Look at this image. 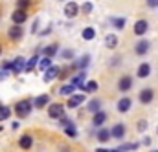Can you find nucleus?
<instances>
[{"label":"nucleus","instance_id":"nucleus-1","mask_svg":"<svg viewBox=\"0 0 158 152\" xmlns=\"http://www.w3.org/2000/svg\"><path fill=\"white\" fill-rule=\"evenodd\" d=\"M31 106H33V103L30 101V99H22V101H19L17 105H15V114L17 117H28L30 112H31Z\"/></svg>","mask_w":158,"mask_h":152},{"label":"nucleus","instance_id":"nucleus-2","mask_svg":"<svg viewBox=\"0 0 158 152\" xmlns=\"http://www.w3.org/2000/svg\"><path fill=\"white\" fill-rule=\"evenodd\" d=\"M48 115H50L52 119H61V117L64 115V106H63L61 103H53V105H50V108H48Z\"/></svg>","mask_w":158,"mask_h":152},{"label":"nucleus","instance_id":"nucleus-3","mask_svg":"<svg viewBox=\"0 0 158 152\" xmlns=\"http://www.w3.org/2000/svg\"><path fill=\"white\" fill-rule=\"evenodd\" d=\"M7 35L11 40H20L22 35H24V30H22V26L20 24H13L9 30H7Z\"/></svg>","mask_w":158,"mask_h":152},{"label":"nucleus","instance_id":"nucleus-4","mask_svg":"<svg viewBox=\"0 0 158 152\" xmlns=\"http://www.w3.org/2000/svg\"><path fill=\"white\" fill-rule=\"evenodd\" d=\"M61 75V68L59 66H50L46 72H44V82H52L53 79H57V77Z\"/></svg>","mask_w":158,"mask_h":152},{"label":"nucleus","instance_id":"nucleus-5","mask_svg":"<svg viewBox=\"0 0 158 152\" xmlns=\"http://www.w3.org/2000/svg\"><path fill=\"white\" fill-rule=\"evenodd\" d=\"M24 66H26V61H24L22 57H17L15 61H11V72H13L15 75L22 74V72H24Z\"/></svg>","mask_w":158,"mask_h":152},{"label":"nucleus","instance_id":"nucleus-6","mask_svg":"<svg viewBox=\"0 0 158 152\" xmlns=\"http://www.w3.org/2000/svg\"><path fill=\"white\" fill-rule=\"evenodd\" d=\"M79 11H81V6H77L76 2H68V4H66V7H64V15H66L68 18L77 17Z\"/></svg>","mask_w":158,"mask_h":152},{"label":"nucleus","instance_id":"nucleus-7","mask_svg":"<svg viewBox=\"0 0 158 152\" xmlns=\"http://www.w3.org/2000/svg\"><path fill=\"white\" fill-rule=\"evenodd\" d=\"M11 18H13V24H24L26 18H28V13H26L24 9H19V7H17V9L13 11Z\"/></svg>","mask_w":158,"mask_h":152},{"label":"nucleus","instance_id":"nucleus-8","mask_svg":"<svg viewBox=\"0 0 158 152\" xmlns=\"http://www.w3.org/2000/svg\"><path fill=\"white\" fill-rule=\"evenodd\" d=\"M149 48H151V42L145 40V38H142V40H138V44L134 46V51H136V55H145V53L149 51Z\"/></svg>","mask_w":158,"mask_h":152},{"label":"nucleus","instance_id":"nucleus-9","mask_svg":"<svg viewBox=\"0 0 158 152\" xmlns=\"http://www.w3.org/2000/svg\"><path fill=\"white\" fill-rule=\"evenodd\" d=\"M138 99H140V103H143V105H149V103L155 99V92H153L151 88H145V90H142V92H140Z\"/></svg>","mask_w":158,"mask_h":152},{"label":"nucleus","instance_id":"nucleus-10","mask_svg":"<svg viewBox=\"0 0 158 152\" xmlns=\"http://www.w3.org/2000/svg\"><path fill=\"white\" fill-rule=\"evenodd\" d=\"M147 30H149V22H147V20H138V22L134 24V33H136V35H140V37H142V35H145V33H147Z\"/></svg>","mask_w":158,"mask_h":152},{"label":"nucleus","instance_id":"nucleus-11","mask_svg":"<svg viewBox=\"0 0 158 152\" xmlns=\"http://www.w3.org/2000/svg\"><path fill=\"white\" fill-rule=\"evenodd\" d=\"M131 106H132L131 97H121V99L118 101V112H121V114L129 112V110H131Z\"/></svg>","mask_w":158,"mask_h":152},{"label":"nucleus","instance_id":"nucleus-12","mask_svg":"<svg viewBox=\"0 0 158 152\" xmlns=\"http://www.w3.org/2000/svg\"><path fill=\"white\" fill-rule=\"evenodd\" d=\"M118 88L121 90V92L131 90V88H132V77L131 75H123L121 79H119V82H118Z\"/></svg>","mask_w":158,"mask_h":152},{"label":"nucleus","instance_id":"nucleus-13","mask_svg":"<svg viewBox=\"0 0 158 152\" xmlns=\"http://www.w3.org/2000/svg\"><path fill=\"white\" fill-rule=\"evenodd\" d=\"M83 101H85V95H83V94H72V97L68 99L66 106H68V108H76V106H79Z\"/></svg>","mask_w":158,"mask_h":152},{"label":"nucleus","instance_id":"nucleus-14","mask_svg":"<svg viewBox=\"0 0 158 152\" xmlns=\"http://www.w3.org/2000/svg\"><path fill=\"white\" fill-rule=\"evenodd\" d=\"M110 134H112V138H116V139H123V136H125V125H114L112 126V130H110Z\"/></svg>","mask_w":158,"mask_h":152},{"label":"nucleus","instance_id":"nucleus-15","mask_svg":"<svg viewBox=\"0 0 158 152\" xmlns=\"http://www.w3.org/2000/svg\"><path fill=\"white\" fill-rule=\"evenodd\" d=\"M19 145H20V149L28 150V149H31V145H33V138H31L30 134H24V136L19 139Z\"/></svg>","mask_w":158,"mask_h":152},{"label":"nucleus","instance_id":"nucleus-16","mask_svg":"<svg viewBox=\"0 0 158 152\" xmlns=\"http://www.w3.org/2000/svg\"><path fill=\"white\" fill-rule=\"evenodd\" d=\"M48 103H50V95H48V94H42V95H39V97H35L33 106H35V108H44Z\"/></svg>","mask_w":158,"mask_h":152},{"label":"nucleus","instance_id":"nucleus-17","mask_svg":"<svg viewBox=\"0 0 158 152\" xmlns=\"http://www.w3.org/2000/svg\"><path fill=\"white\" fill-rule=\"evenodd\" d=\"M105 121H107V114L99 110V112H96V114H94L92 125H94V126H103V123H105Z\"/></svg>","mask_w":158,"mask_h":152},{"label":"nucleus","instance_id":"nucleus-18","mask_svg":"<svg viewBox=\"0 0 158 152\" xmlns=\"http://www.w3.org/2000/svg\"><path fill=\"white\" fill-rule=\"evenodd\" d=\"M99 110H101V101H99V99H92V101L86 105V112L96 114V112H99Z\"/></svg>","mask_w":158,"mask_h":152},{"label":"nucleus","instance_id":"nucleus-19","mask_svg":"<svg viewBox=\"0 0 158 152\" xmlns=\"http://www.w3.org/2000/svg\"><path fill=\"white\" fill-rule=\"evenodd\" d=\"M57 51H59V46H57V44H50V46L42 48L44 57H53V55H57Z\"/></svg>","mask_w":158,"mask_h":152},{"label":"nucleus","instance_id":"nucleus-20","mask_svg":"<svg viewBox=\"0 0 158 152\" xmlns=\"http://www.w3.org/2000/svg\"><path fill=\"white\" fill-rule=\"evenodd\" d=\"M110 136H112V134H110V130H107V128H101V126H99V130H98V139H99L101 143H107V141L110 139Z\"/></svg>","mask_w":158,"mask_h":152},{"label":"nucleus","instance_id":"nucleus-21","mask_svg":"<svg viewBox=\"0 0 158 152\" xmlns=\"http://www.w3.org/2000/svg\"><path fill=\"white\" fill-rule=\"evenodd\" d=\"M149 74H151V66H149L147 62H143V64H140V66H138V77H140V79L149 77Z\"/></svg>","mask_w":158,"mask_h":152},{"label":"nucleus","instance_id":"nucleus-22","mask_svg":"<svg viewBox=\"0 0 158 152\" xmlns=\"http://www.w3.org/2000/svg\"><path fill=\"white\" fill-rule=\"evenodd\" d=\"M37 64H39V55H33V57H31V59L26 62V66H24V72H33Z\"/></svg>","mask_w":158,"mask_h":152},{"label":"nucleus","instance_id":"nucleus-23","mask_svg":"<svg viewBox=\"0 0 158 152\" xmlns=\"http://www.w3.org/2000/svg\"><path fill=\"white\" fill-rule=\"evenodd\" d=\"M50 66H52V57H42V59H39V64H37V68H39L40 72H46Z\"/></svg>","mask_w":158,"mask_h":152},{"label":"nucleus","instance_id":"nucleus-24","mask_svg":"<svg viewBox=\"0 0 158 152\" xmlns=\"http://www.w3.org/2000/svg\"><path fill=\"white\" fill-rule=\"evenodd\" d=\"M88 64H90V55H85V57H81L77 62H76L74 68H77V70H86Z\"/></svg>","mask_w":158,"mask_h":152},{"label":"nucleus","instance_id":"nucleus-25","mask_svg":"<svg viewBox=\"0 0 158 152\" xmlns=\"http://www.w3.org/2000/svg\"><path fill=\"white\" fill-rule=\"evenodd\" d=\"M105 44H107V48L114 50V48L118 46V37H116V35H107V37H105Z\"/></svg>","mask_w":158,"mask_h":152},{"label":"nucleus","instance_id":"nucleus-26","mask_svg":"<svg viewBox=\"0 0 158 152\" xmlns=\"http://www.w3.org/2000/svg\"><path fill=\"white\" fill-rule=\"evenodd\" d=\"M76 88H77V86H74V84L70 82V84H66V86L61 88V95H72V94L76 92Z\"/></svg>","mask_w":158,"mask_h":152},{"label":"nucleus","instance_id":"nucleus-27","mask_svg":"<svg viewBox=\"0 0 158 152\" xmlns=\"http://www.w3.org/2000/svg\"><path fill=\"white\" fill-rule=\"evenodd\" d=\"M94 37H96L94 28H85V30H83V38H85V40H92Z\"/></svg>","mask_w":158,"mask_h":152},{"label":"nucleus","instance_id":"nucleus-28","mask_svg":"<svg viewBox=\"0 0 158 152\" xmlns=\"http://www.w3.org/2000/svg\"><path fill=\"white\" fill-rule=\"evenodd\" d=\"M92 9H94V4H92V2H85V4L81 6V13H85V15H90Z\"/></svg>","mask_w":158,"mask_h":152},{"label":"nucleus","instance_id":"nucleus-29","mask_svg":"<svg viewBox=\"0 0 158 152\" xmlns=\"http://www.w3.org/2000/svg\"><path fill=\"white\" fill-rule=\"evenodd\" d=\"M138 147H140L138 143H127V145H121V147H119V150H121V152H129V150H136Z\"/></svg>","mask_w":158,"mask_h":152},{"label":"nucleus","instance_id":"nucleus-30","mask_svg":"<svg viewBox=\"0 0 158 152\" xmlns=\"http://www.w3.org/2000/svg\"><path fill=\"white\" fill-rule=\"evenodd\" d=\"M64 132L70 136V138H76L77 136V130H76V126H74V123H70L68 126H64Z\"/></svg>","mask_w":158,"mask_h":152},{"label":"nucleus","instance_id":"nucleus-31","mask_svg":"<svg viewBox=\"0 0 158 152\" xmlns=\"http://www.w3.org/2000/svg\"><path fill=\"white\" fill-rule=\"evenodd\" d=\"M9 115H11V110H9L7 106H2V108H0V123H2V121H6Z\"/></svg>","mask_w":158,"mask_h":152},{"label":"nucleus","instance_id":"nucleus-32","mask_svg":"<svg viewBox=\"0 0 158 152\" xmlns=\"http://www.w3.org/2000/svg\"><path fill=\"white\" fill-rule=\"evenodd\" d=\"M110 22H112V26L118 28V30H123V28H125V18H112Z\"/></svg>","mask_w":158,"mask_h":152},{"label":"nucleus","instance_id":"nucleus-33","mask_svg":"<svg viewBox=\"0 0 158 152\" xmlns=\"http://www.w3.org/2000/svg\"><path fill=\"white\" fill-rule=\"evenodd\" d=\"M30 6H31V0H17V7L19 9H24L26 11Z\"/></svg>","mask_w":158,"mask_h":152},{"label":"nucleus","instance_id":"nucleus-34","mask_svg":"<svg viewBox=\"0 0 158 152\" xmlns=\"http://www.w3.org/2000/svg\"><path fill=\"white\" fill-rule=\"evenodd\" d=\"M96 90H98V82H96V81H88L85 92H96Z\"/></svg>","mask_w":158,"mask_h":152},{"label":"nucleus","instance_id":"nucleus-35","mask_svg":"<svg viewBox=\"0 0 158 152\" xmlns=\"http://www.w3.org/2000/svg\"><path fill=\"white\" fill-rule=\"evenodd\" d=\"M136 128H138V132L147 130V121H145V119H140V121H138V125H136Z\"/></svg>","mask_w":158,"mask_h":152},{"label":"nucleus","instance_id":"nucleus-36","mask_svg":"<svg viewBox=\"0 0 158 152\" xmlns=\"http://www.w3.org/2000/svg\"><path fill=\"white\" fill-rule=\"evenodd\" d=\"M61 57H63V59H66V61H68V59H74V51H72V50H63Z\"/></svg>","mask_w":158,"mask_h":152},{"label":"nucleus","instance_id":"nucleus-37","mask_svg":"<svg viewBox=\"0 0 158 152\" xmlns=\"http://www.w3.org/2000/svg\"><path fill=\"white\" fill-rule=\"evenodd\" d=\"M96 152H121L119 149H96Z\"/></svg>","mask_w":158,"mask_h":152},{"label":"nucleus","instance_id":"nucleus-38","mask_svg":"<svg viewBox=\"0 0 158 152\" xmlns=\"http://www.w3.org/2000/svg\"><path fill=\"white\" fill-rule=\"evenodd\" d=\"M2 68H4V70H9V72H11V61H6V62L2 64Z\"/></svg>","mask_w":158,"mask_h":152},{"label":"nucleus","instance_id":"nucleus-39","mask_svg":"<svg viewBox=\"0 0 158 152\" xmlns=\"http://www.w3.org/2000/svg\"><path fill=\"white\" fill-rule=\"evenodd\" d=\"M147 6H149V7H156L158 0H147Z\"/></svg>","mask_w":158,"mask_h":152},{"label":"nucleus","instance_id":"nucleus-40","mask_svg":"<svg viewBox=\"0 0 158 152\" xmlns=\"http://www.w3.org/2000/svg\"><path fill=\"white\" fill-rule=\"evenodd\" d=\"M143 145H151V138H145L143 139Z\"/></svg>","mask_w":158,"mask_h":152},{"label":"nucleus","instance_id":"nucleus-41","mask_svg":"<svg viewBox=\"0 0 158 152\" xmlns=\"http://www.w3.org/2000/svg\"><path fill=\"white\" fill-rule=\"evenodd\" d=\"M0 55H2V46H0Z\"/></svg>","mask_w":158,"mask_h":152},{"label":"nucleus","instance_id":"nucleus-42","mask_svg":"<svg viewBox=\"0 0 158 152\" xmlns=\"http://www.w3.org/2000/svg\"><path fill=\"white\" fill-rule=\"evenodd\" d=\"M2 77H4V74H0V79H2Z\"/></svg>","mask_w":158,"mask_h":152},{"label":"nucleus","instance_id":"nucleus-43","mask_svg":"<svg viewBox=\"0 0 158 152\" xmlns=\"http://www.w3.org/2000/svg\"><path fill=\"white\" fill-rule=\"evenodd\" d=\"M0 132H2V126H0Z\"/></svg>","mask_w":158,"mask_h":152},{"label":"nucleus","instance_id":"nucleus-44","mask_svg":"<svg viewBox=\"0 0 158 152\" xmlns=\"http://www.w3.org/2000/svg\"><path fill=\"white\" fill-rule=\"evenodd\" d=\"M0 108H2V103H0Z\"/></svg>","mask_w":158,"mask_h":152},{"label":"nucleus","instance_id":"nucleus-45","mask_svg":"<svg viewBox=\"0 0 158 152\" xmlns=\"http://www.w3.org/2000/svg\"><path fill=\"white\" fill-rule=\"evenodd\" d=\"M153 152H158V150H153Z\"/></svg>","mask_w":158,"mask_h":152},{"label":"nucleus","instance_id":"nucleus-46","mask_svg":"<svg viewBox=\"0 0 158 152\" xmlns=\"http://www.w3.org/2000/svg\"><path fill=\"white\" fill-rule=\"evenodd\" d=\"M156 132H158V128H156Z\"/></svg>","mask_w":158,"mask_h":152},{"label":"nucleus","instance_id":"nucleus-47","mask_svg":"<svg viewBox=\"0 0 158 152\" xmlns=\"http://www.w3.org/2000/svg\"><path fill=\"white\" fill-rule=\"evenodd\" d=\"M156 7H158V6H156Z\"/></svg>","mask_w":158,"mask_h":152}]
</instances>
